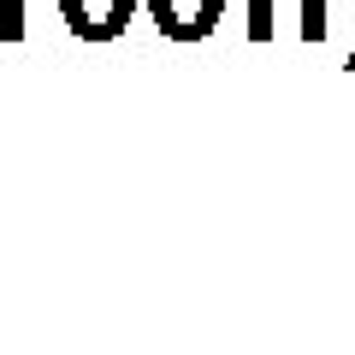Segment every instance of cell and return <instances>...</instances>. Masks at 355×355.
<instances>
[{"label":"cell","instance_id":"3","mask_svg":"<svg viewBox=\"0 0 355 355\" xmlns=\"http://www.w3.org/2000/svg\"><path fill=\"white\" fill-rule=\"evenodd\" d=\"M18 6H24V0H0V36H24V12H18Z\"/></svg>","mask_w":355,"mask_h":355},{"label":"cell","instance_id":"1","mask_svg":"<svg viewBox=\"0 0 355 355\" xmlns=\"http://www.w3.org/2000/svg\"><path fill=\"white\" fill-rule=\"evenodd\" d=\"M142 12V0H60V18L77 42H113L130 30V18Z\"/></svg>","mask_w":355,"mask_h":355},{"label":"cell","instance_id":"2","mask_svg":"<svg viewBox=\"0 0 355 355\" xmlns=\"http://www.w3.org/2000/svg\"><path fill=\"white\" fill-rule=\"evenodd\" d=\"M166 42H202L214 36L219 12H225V0H142Z\"/></svg>","mask_w":355,"mask_h":355}]
</instances>
